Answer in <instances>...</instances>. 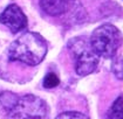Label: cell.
I'll list each match as a JSON object with an SVG mask.
<instances>
[{"instance_id": "obj_1", "label": "cell", "mask_w": 123, "mask_h": 119, "mask_svg": "<svg viewBox=\"0 0 123 119\" xmlns=\"http://www.w3.org/2000/svg\"><path fill=\"white\" fill-rule=\"evenodd\" d=\"M0 104L10 119H46L47 104L34 95L18 96L14 92L0 93Z\"/></svg>"}, {"instance_id": "obj_2", "label": "cell", "mask_w": 123, "mask_h": 119, "mask_svg": "<svg viewBox=\"0 0 123 119\" xmlns=\"http://www.w3.org/2000/svg\"><path fill=\"white\" fill-rule=\"evenodd\" d=\"M47 54V43L45 39L37 33H25L8 48V60L18 61L27 65L41 63Z\"/></svg>"}, {"instance_id": "obj_3", "label": "cell", "mask_w": 123, "mask_h": 119, "mask_svg": "<svg viewBox=\"0 0 123 119\" xmlns=\"http://www.w3.org/2000/svg\"><path fill=\"white\" fill-rule=\"evenodd\" d=\"M90 46L101 57L111 58L116 55L123 42L122 33L113 25L105 23L96 28L90 36Z\"/></svg>"}, {"instance_id": "obj_4", "label": "cell", "mask_w": 123, "mask_h": 119, "mask_svg": "<svg viewBox=\"0 0 123 119\" xmlns=\"http://www.w3.org/2000/svg\"><path fill=\"white\" fill-rule=\"evenodd\" d=\"M68 49L75 58V71L80 76H87L96 69L98 57L86 37L72 39L68 43Z\"/></svg>"}, {"instance_id": "obj_5", "label": "cell", "mask_w": 123, "mask_h": 119, "mask_svg": "<svg viewBox=\"0 0 123 119\" xmlns=\"http://www.w3.org/2000/svg\"><path fill=\"white\" fill-rule=\"evenodd\" d=\"M0 22L5 25L12 33H18L27 27V18L18 5L12 4L0 15Z\"/></svg>"}, {"instance_id": "obj_6", "label": "cell", "mask_w": 123, "mask_h": 119, "mask_svg": "<svg viewBox=\"0 0 123 119\" xmlns=\"http://www.w3.org/2000/svg\"><path fill=\"white\" fill-rule=\"evenodd\" d=\"M40 6L47 14L57 17L68 9L69 0H40Z\"/></svg>"}, {"instance_id": "obj_7", "label": "cell", "mask_w": 123, "mask_h": 119, "mask_svg": "<svg viewBox=\"0 0 123 119\" xmlns=\"http://www.w3.org/2000/svg\"><path fill=\"white\" fill-rule=\"evenodd\" d=\"M107 119H123V95L118 96L107 113Z\"/></svg>"}, {"instance_id": "obj_8", "label": "cell", "mask_w": 123, "mask_h": 119, "mask_svg": "<svg viewBox=\"0 0 123 119\" xmlns=\"http://www.w3.org/2000/svg\"><path fill=\"white\" fill-rule=\"evenodd\" d=\"M59 83H60V79H59L56 74H54V73L47 74L46 77H45V79H43V85H45V88H47V89L55 88V86L59 85Z\"/></svg>"}, {"instance_id": "obj_9", "label": "cell", "mask_w": 123, "mask_h": 119, "mask_svg": "<svg viewBox=\"0 0 123 119\" xmlns=\"http://www.w3.org/2000/svg\"><path fill=\"white\" fill-rule=\"evenodd\" d=\"M55 119H89L87 116H85L81 112H76V111H67L62 112L57 116Z\"/></svg>"}, {"instance_id": "obj_10", "label": "cell", "mask_w": 123, "mask_h": 119, "mask_svg": "<svg viewBox=\"0 0 123 119\" xmlns=\"http://www.w3.org/2000/svg\"><path fill=\"white\" fill-rule=\"evenodd\" d=\"M114 75L118 78L123 81V57H118L117 60H115L111 67Z\"/></svg>"}]
</instances>
